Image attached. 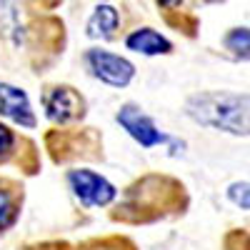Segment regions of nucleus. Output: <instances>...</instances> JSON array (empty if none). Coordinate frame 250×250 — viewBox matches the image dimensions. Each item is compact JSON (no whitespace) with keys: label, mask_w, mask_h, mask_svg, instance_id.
Returning a JSON list of instances; mask_svg holds the SVG:
<instances>
[{"label":"nucleus","mask_w":250,"mask_h":250,"mask_svg":"<svg viewBox=\"0 0 250 250\" xmlns=\"http://www.w3.org/2000/svg\"><path fill=\"white\" fill-rule=\"evenodd\" d=\"M185 115L203 128L223 130L230 135H248V95L208 90L195 93L185 103Z\"/></svg>","instance_id":"1"},{"label":"nucleus","mask_w":250,"mask_h":250,"mask_svg":"<svg viewBox=\"0 0 250 250\" xmlns=\"http://www.w3.org/2000/svg\"><path fill=\"white\" fill-rule=\"evenodd\" d=\"M85 65L93 78H98L100 83H105L110 88H125L135 78V65L130 60L103 48H90L85 53Z\"/></svg>","instance_id":"2"},{"label":"nucleus","mask_w":250,"mask_h":250,"mask_svg":"<svg viewBox=\"0 0 250 250\" xmlns=\"http://www.w3.org/2000/svg\"><path fill=\"white\" fill-rule=\"evenodd\" d=\"M68 185L75 193V198L85 205V208H105L118 198V188L105 180L103 175L88 170V168H78L68 173Z\"/></svg>","instance_id":"3"},{"label":"nucleus","mask_w":250,"mask_h":250,"mask_svg":"<svg viewBox=\"0 0 250 250\" xmlns=\"http://www.w3.org/2000/svg\"><path fill=\"white\" fill-rule=\"evenodd\" d=\"M118 125L128 133L140 148H155V145H165V143H173V138L168 133H163L158 125L153 123V118L148 113H143V108L133 105V103H128V105H123L115 115Z\"/></svg>","instance_id":"4"},{"label":"nucleus","mask_w":250,"mask_h":250,"mask_svg":"<svg viewBox=\"0 0 250 250\" xmlns=\"http://www.w3.org/2000/svg\"><path fill=\"white\" fill-rule=\"evenodd\" d=\"M43 105H45V115L62 125V123H70L85 115V100L83 95L70 88V85H55L43 95Z\"/></svg>","instance_id":"5"},{"label":"nucleus","mask_w":250,"mask_h":250,"mask_svg":"<svg viewBox=\"0 0 250 250\" xmlns=\"http://www.w3.org/2000/svg\"><path fill=\"white\" fill-rule=\"evenodd\" d=\"M0 115L13 120L20 128H35L38 125L28 93L23 88L10 85V83H0Z\"/></svg>","instance_id":"6"},{"label":"nucleus","mask_w":250,"mask_h":250,"mask_svg":"<svg viewBox=\"0 0 250 250\" xmlns=\"http://www.w3.org/2000/svg\"><path fill=\"white\" fill-rule=\"evenodd\" d=\"M125 48L140 55H168L173 50V43L160 33H155L153 28H138L125 38Z\"/></svg>","instance_id":"7"},{"label":"nucleus","mask_w":250,"mask_h":250,"mask_svg":"<svg viewBox=\"0 0 250 250\" xmlns=\"http://www.w3.org/2000/svg\"><path fill=\"white\" fill-rule=\"evenodd\" d=\"M118 10L113 5H98L95 13L88 20V35L95 40H108L113 38L115 28H118Z\"/></svg>","instance_id":"8"},{"label":"nucleus","mask_w":250,"mask_h":250,"mask_svg":"<svg viewBox=\"0 0 250 250\" xmlns=\"http://www.w3.org/2000/svg\"><path fill=\"white\" fill-rule=\"evenodd\" d=\"M225 48L230 50L235 58L240 60H248V50H250V35H248V28H235L225 35Z\"/></svg>","instance_id":"9"},{"label":"nucleus","mask_w":250,"mask_h":250,"mask_svg":"<svg viewBox=\"0 0 250 250\" xmlns=\"http://www.w3.org/2000/svg\"><path fill=\"white\" fill-rule=\"evenodd\" d=\"M18 220V205L8 190H0V230H8Z\"/></svg>","instance_id":"10"},{"label":"nucleus","mask_w":250,"mask_h":250,"mask_svg":"<svg viewBox=\"0 0 250 250\" xmlns=\"http://www.w3.org/2000/svg\"><path fill=\"white\" fill-rule=\"evenodd\" d=\"M228 198H230V203L238 205L240 210H248L250 208V188H248V183L245 180L243 183H233L230 188H228Z\"/></svg>","instance_id":"11"},{"label":"nucleus","mask_w":250,"mask_h":250,"mask_svg":"<svg viewBox=\"0 0 250 250\" xmlns=\"http://www.w3.org/2000/svg\"><path fill=\"white\" fill-rule=\"evenodd\" d=\"M13 145H15V135H13V130H8L3 123H0V158H5V155H10V150H13Z\"/></svg>","instance_id":"12"},{"label":"nucleus","mask_w":250,"mask_h":250,"mask_svg":"<svg viewBox=\"0 0 250 250\" xmlns=\"http://www.w3.org/2000/svg\"><path fill=\"white\" fill-rule=\"evenodd\" d=\"M158 3L163 5V8H175V5H180L183 0H158Z\"/></svg>","instance_id":"13"},{"label":"nucleus","mask_w":250,"mask_h":250,"mask_svg":"<svg viewBox=\"0 0 250 250\" xmlns=\"http://www.w3.org/2000/svg\"><path fill=\"white\" fill-rule=\"evenodd\" d=\"M208 3H220V0H208Z\"/></svg>","instance_id":"14"}]
</instances>
